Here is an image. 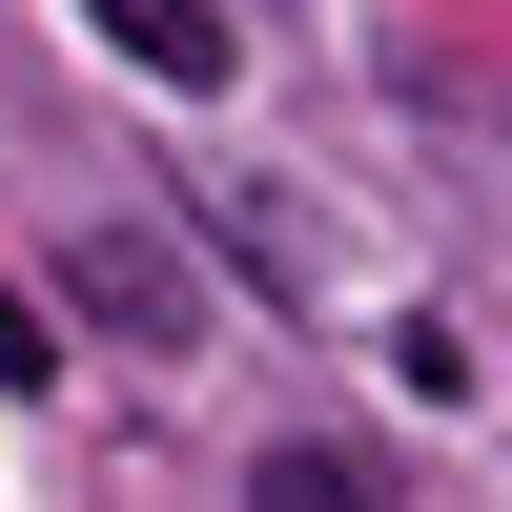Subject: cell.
Instances as JSON below:
<instances>
[{"instance_id":"3","label":"cell","mask_w":512,"mask_h":512,"mask_svg":"<svg viewBox=\"0 0 512 512\" xmlns=\"http://www.w3.org/2000/svg\"><path fill=\"white\" fill-rule=\"evenodd\" d=\"M41 369H62V349H41V308L0 287V390H41Z\"/></svg>"},{"instance_id":"1","label":"cell","mask_w":512,"mask_h":512,"mask_svg":"<svg viewBox=\"0 0 512 512\" xmlns=\"http://www.w3.org/2000/svg\"><path fill=\"white\" fill-rule=\"evenodd\" d=\"M82 21H103V41H123L144 82H185V103H205V82L246 62V41H226V0H82Z\"/></svg>"},{"instance_id":"2","label":"cell","mask_w":512,"mask_h":512,"mask_svg":"<svg viewBox=\"0 0 512 512\" xmlns=\"http://www.w3.org/2000/svg\"><path fill=\"white\" fill-rule=\"evenodd\" d=\"M62 287H82V308H123V328H144V349H164V328H185V287H164V267H144V246H103V226H82V246H62Z\"/></svg>"}]
</instances>
